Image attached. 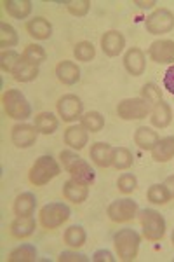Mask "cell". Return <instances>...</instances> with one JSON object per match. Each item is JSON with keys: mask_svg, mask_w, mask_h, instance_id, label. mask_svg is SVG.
<instances>
[{"mask_svg": "<svg viewBox=\"0 0 174 262\" xmlns=\"http://www.w3.org/2000/svg\"><path fill=\"white\" fill-rule=\"evenodd\" d=\"M59 159L63 163V168L70 173V177L73 180L80 182V184L91 185L96 180V173L91 168L86 159H82L77 152L73 150H61L59 152Z\"/></svg>", "mask_w": 174, "mask_h": 262, "instance_id": "1", "label": "cell"}, {"mask_svg": "<svg viewBox=\"0 0 174 262\" xmlns=\"http://www.w3.org/2000/svg\"><path fill=\"white\" fill-rule=\"evenodd\" d=\"M59 173H61L59 163L51 154H45V156H40V158L32 164V168H30V171H28V180L32 185L42 187V185L49 184L53 179H56Z\"/></svg>", "mask_w": 174, "mask_h": 262, "instance_id": "2", "label": "cell"}, {"mask_svg": "<svg viewBox=\"0 0 174 262\" xmlns=\"http://www.w3.org/2000/svg\"><path fill=\"white\" fill-rule=\"evenodd\" d=\"M2 105L7 117L14 121H24L32 117V105L19 90H7L2 95Z\"/></svg>", "mask_w": 174, "mask_h": 262, "instance_id": "3", "label": "cell"}, {"mask_svg": "<svg viewBox=\"0 0 174 262\" xmlns=\"http://www.w3.org/2000/svg\"><path fill=\"white\" fill-rule=\"evenodd\" d=\"M139 243H141L139 234L134 229H129V227L117 231L115 236H113V245H115L117 255L118 259L124 262H131L138 257Z\"/></svg>", "mask_w": 174, "mask_h": 262, "instance_id": "4", "label": "cell"}, {"mask_svg": "<svg viewBox=\"0 0 174 262\" xmlns=\"http://www.w3.org/2000/svg\"><path fill=\"white\" fill-rule=\"evenodd\" d=\"M139 221H141L143 236L148 242H160L165 234V219L157 210L145 208L139 213Z\"/></svg>", "mask_w": 174, "mask_h": 262, "instance_id": "5", "label": "cell"}, {"mask_svg": "<svg viewBox=\"0 0 174 262\" xmlns=\"http://www.w3.org/2000/svg\"><path fill=\"white\" fill-rule=\"evenodd\" d=\"M70 206L65 205V203H47L45 206H42L39 219L40 224L45 227V229H58L65 224L68 219H70Z\"/></svg>", "mask_w": 174, "mask_h": 262, "instance_id": "6", "label": "cell"}, {"mask_svg": "<svg viewBox=\"0 0 174 262\" xmlns=\"http://www.w3.org/2000/svg\"><path fill=\"white\" fill-rule=\"evenodd\" d=\"M152 112V105L146 100L139 98H124L117 105V116L124 121H138L145 119Z\"/></svg>", "mask_w": 174, "mask_h": 262, "instance_id": "7", "label": "cell"}, {"mask_svg": "<svg viewBox=\"0 0 174 262\" xmlns=\"http://www.w3.org/2000/svg\"><path fill=\"white\" fill-rule=\"evenodd\" d=\"M145 28L152 35H162L169 33L174 28V14L165 7L155 9L150 16L145 19Z\"/></svg>", "mask_w": 174, "mask_h": 262, "instance_id": "8", "label": "cell"}, {"mask_svg": "<svg viewBox=\"0 0 174 262\" xmlns=\"http://www.w3.org/2000/svg\"><path fill=\"white\" fill-rule=\"evenodd\" d=\"M107 213L112 222L117 224H124L133 221L138 213V205L136 201H133L131 198H122V200H115L108 205Z\"/></svg>", "mask_w": 174, "mask_h": 262, "instance_id": "9", "label": "cell"}, {"mask_svg": "<svg viewBox=\"0 0 174 262\" xmlns=\"http://www.w3.org/2000/svg\"><path fill=\"white\" fill-rule=\"evenodd\" d=\"M58 114L63 121L73 122L82 117L84 112V103L77 95H63L56 103Z\"/></svg>", "mask_w": 174, "mask_h": 262, "instance_id": "10", "label": "cell"}, {"mask_svg": "<svg viewBox=\"0 0 174 262\" xmlns=\"http://www.w3.org/2000/svg\"><path fill=\"white\" fill-rule=\"evenodd\" d=\"M37 135H39V131H37L35 126L21 122V124L12 126L11 140L18 149H28V147H32L37 142Z\"/></svg>", "mask_w": 174, "mask_h": 262, "instance_id": "11", "label": "cell"}, {"mask_svg": "<svg viewBox=\"0 0 174 262\" xmlns=\"http://www.w3.org/2000/svg\"><path fill=\"white\" fill-rule=\"evenodd\" d=\"M148 56L155 63H165V65H174V40L160 39L152 42L148 49Z\"/></svg>", "mask_w": 174, "mask_h": 262, "instance_id": "12", "label": "cell"}, {"mask_svg": "<svg viewBox=\"0 0 174 262\" xmlns=\"http://www.w3.org/2000/svg\"><path fill=\"white\" fill-rule=\"evenodd\" d=\"M126 48V37L118 30H108L101 37V49L110 58H115Z\"/></svg>", "mask_w": 174, "mask_h": 262, "instance_id": "13", "label": "cell"}, {"mask_svg": "<svg viewBox=\"0 0 174 262\" xmlns=\"http://www.w3.org/2000/svg\"><path fill=\"white\" fill-rule=\"evenodd\" d=\"M124 67L131 75H134V77L143 75V72H145V69H146L145 53H143L139 48L127 49V53L124 54Z\"/></svg>", "mask_w": 174, "mask_h": 262, "instance_id": "14", "label": "cell"}, {"mask_svg": "<svg viewBox=\"0 0 174 262\" xmlns=\"http://www.w3.org/2000/svg\"><path fill=\"white\" fill-rule=\"evenodd\" d=\"M56 77L58 81L65 86H73L80 81V69L77 67V63L70 61V60H63L56 65Z\"/></svg>", "mask_w": 174, "mask_h": 262, "instance_id": "15", "label": "cell"}, {"mask_svg": "<svg viewBox=\"0 0 174 262\" xmlns=\"http://www.w3.org/2000/svg\"><path fill=\"white\" fill-rule=\"evenodd\" d=\"M89 142V131L82 124L68 126L65 131V143L71 150H82Z\"/></svg>", "mask_w": 174, "mask_h": 262, "instance_id": "16", "label": "cell"}, {"mask_svg": "<svg viewBox=\"0 0 174 262\" xmlns=\"http://www.w3.org/2000/svg\"><path fill=\"white\" fill-rule=\"evenodd\" d=\"M63 196H65L68 201L75 203V205H82L89 196V185L80 184V182L70 179L63 184Z\"/></svg>", "mask_w": 174, "mask_h": 262, "instance_id": "17", "label": "cell"}, {"mask_svg": "<svg viewBox=\"0 0 174 262\" xmlns=\"http://www.w3.org/2000/svg\"><path fill=\"white\" fill-rule=\"evenodd\" d=\"M37 229V221L33 215H27V217H16L11 224V234L18 239L30 238Z\"/></svg>", "mask_w": 174, "mask_h": 262, "instance_id": "18", "label": "cell"}, {"mask_svg": "<svg viewBox=\"0 0 174 262\" xmlns=\"http://www.w3.org/2000/svg\"><path fill=\"white\" fill-rule=\"evenodd\" d=\"M113 152H115V149H113L110 143L96 142L94 145L91 147V159L100 168H108L113 164Z\"/></svg>", "mask_w": 174, "mask_h": 262, "instance_id": "19", "label": "cell"}, {"mask_svg": "<svg viewBox=\"0 0 174 262\" xmlns=\"http://www.w3.org/2000/svg\"><path fill=\"white\" fill-rule=\"evenodd\" d=\"M27 30L30 33V37H33V39L37 40H47L51 35H53V25L49 23L45 18H33L30 19L27 23Z\"/></svg>", "mask_w": 174, "mask_h": 262, "instance_id": "20", "label": "cell"}, {"mask_svg": "<svg viewBox=\"0 0 174 262\" xmlns=\"http://www.w3.org/2000/svg\"><path fill=\"white\" fill-rule=\"evenodd\" d=\"M152 124L155 126V128H167L169 124H171L172 121V111L171 107H169L167 101L160 100L159 103L155 105V107H152V117H150Z\"/></svg>", "mask_w": 174, "mask_h": 262, "instance_id": "21", "label": "cell"}, {"mask_svg": "<svg viewBox=\"0 0 174 262\" xmlns=\"http://www.w3.org/2000/svg\"><path fill=\"white\" fill-rule=\"evenodd\" d=\"M152 152V158L157 163H167L174 158V137H164L157 142Z\"/></svg>", "mask_w": 174, "mask_h": 262, "instance_id": "22", "label": "cell"}, {"mask_svg": "<svg viewBox=\"0 0 174 262\" xmlns=\"http://www.w3.org/2000/svg\"><path fill=\"white\" fill-rule=\"evenodd\" d=\"M159 140L160 138H159V135H157V131L148 128V126H139V128L134 131V143L143 150H152Z\"/></svg>", "mask_w": 174, "mask_h": 262, "instance_id": "23", "label": "cell"}, {"mask_svg": "<svg viewBox=\"0 0 174 262\" xmlns=\"http://www.w3.org/2000/svg\"><path fill=\"white\" fill-rule=\"evenodd\" d=\"M37 206V198L32 192H21L14 201V213L18 217H27V215H33Z\"/></svg>", "mask_w": 174, "mask_h": 262, "instance_id": "24", "label": "cell"}, {"mask_svg": "<svg viewBox=\"0 0 174 262\" xmlns=\"http://www.w3.org/2000/svg\"><path fill=\"white\" fill-rule=\"evenodd\" d=\"M4 9L7 14L16 19H24L32 12V0H6L4 2Z\"/></svg>", "mask_w": 174, "mask_h": 262, "instance_id": "25", "label": "cell"}, {"mask_svg": "<svg viewBox=\"0 0 174 262\" xmlns=\"http://www.w3.org/2000/svg\"><path fill=\"white\" fill-rule=\"evenodd\" d=\"M33 126L42 135H53L59 128V119L53 112H40L35 116V124Z\"/></svg>", "mask_w": 174, "mask_h": 262, "instance_id": "26", "label": "cell"}, {"mask_svg": "<svg viewBox=\"0 0 174 262\" xmlns=\"http://www.w3.org/2000/svg\"><path fill=\"white\" fill-rule=\"evenodd\" d=\"M12 77L18 82H32L39 77V67H33L24 60H21L19 65L16 67V70L12 72Z\"/></svg>", "mask_w": 174, "mask_h": 262, "instance_id": "27", "label": "cell"}, {"mask_svg": "<svg viewBox=\"0 0 174 262\" xmlns=\"http://www.w3.org/2000/svg\"><path fill=\"white\" fill-rule=\"evenodd\" d=\"M63 239H65V243L68 245V247H71V248L84 247V243H86V239H87L86 229H84L82 226H70L65 231Z\"/></svg>", "mask_w": 174, "mask_h": 262, "instance_id": "28", "label": "cell"}, {"mask_svg": "<svg viewBox=\"0 0 174 262\" xmlns=\"http://www.w3.org/2000/svg\"><path fill=\"white\" fill-rule=\"evenodd\" d=\"M19 42V37H18V32L12 25L6 23L2 21L0 23V48H4V51H7V48H14L18 46Z\"/></svg>", "mask_w": 174, "mask_h": 262, "instance_id": "29", "label": "cell"}, {"mask_svg": "<svg viewBox=\"0 0 174 262\" xmlns=\"http://www.w3.org/2000/svg\"><path fill=\"white\" fill-rule=\"evenodd\" d=\"M80 124H82L87 131H91V133H97V131H101L105 128V117L101 116L100 112L91 111V112L82 114Z\"/></svg>", "mask_w": 174, "mask_h": 262, "instance_id": "30", "label": "cell"}, {"mask_svg": "<svg viewBox=\"0 0 174 262\" xmlns=\"http://www.w3.org/2000/svg\"><path fill=\"white\" fill-rule=\"evenodd\" d=\"M9 262H33L37 260V248L33 245H21L9 253Z\"/></svg>", "mask_w": 174, "mask_h": 262, "instance_id": "31", "label": "cell"}, {"mask_svg": "<svg viewBox=\"0 0 174 262\" xmlns=\"http://www.w3.org/2000/svg\"><path fill=\"white\" fill-rule=\"evenodd\" d=\"M45 58H47V53H45V49L39 44H30L27 46V49L23 51V60L33 67H39L40 63H44Z\"/></svg>", "mask_w": 174, "mask_h": 262, "instance_id": "32", "label": "cell"}, {"mask_svg": "<svg viewBox=\"0 0 174 262\" xmlns=\"http://www.w3.org/2000/svg\"><path fill=\"white\" fill-rule=\"evenodd\" d=\"M134 163V158H133V152L126 147H117L115 152H113V164L112 166L115 170H129Z\"/></svg>", "mask_w": 174, "mask_h": 262, "instance_id": "33", "label": "cell"}, {"mask_svg": "<svg viewBox=\"0 0 174 262\" xmlns=\"http://www.w3.org/2000/svg\"><path fill=\"white\" fill-rule=\"evenodd\" d=\"M21 60H23V54L16 53V51H12V49L2 51V54H0V67H2L4 72L12 74V72L16 70V67L21 63Z\"/></svg>", "mask_w": 174, "mask_h": 262, "instance_id": "34", "label": "cell"}, {"mask_svg": "<svg viewBox=\"0 0 174 262\" xmlns=\"http://www.w3.org/2000/svg\"><path fill=\"white\" fill-rule=\"evenodd\" d=\"M146 198L150 203L154 205H165L169 200H171V194H169L167 187L164 184H154L146 192Z\"/></svg>", "mask_w": 174, "mask_h": 262, "instance_id": "35", "label": "cell"}, {"mask_svg": "<svg viewBox=\"0 0 174 262\" xmlns=\"http://www.w3.org/2000/svg\"><path fill=\"white\" fill-rule=\"evenodd\" d=\"M73 56L77 58L79 61H91L92 58L96 56V48L92 46V42L89 40H80L75 44L73 48Z\"/></svg>", "mask_w": 174, "mask_h": 262, "instance_id": "36", "label": "cell"}, {"mask_svg": "<svg viewBox=\"0 0 174 262\" xmlns=\"http://www.w3.org/2000/svg\"><path fill=\"white\" fill-rule=\"evenodd\" d=\"M141 98L146 100L148 103L152 105V107H155V105L159 103L160 100H162V91H160V88L157 86V84L146 82L145 86L141 88Z\"/></svg>", "mask_w": 174, "mask_h": 262, "instance_id": "37", "label": "cell"}, {"mask_svg": "<svg viewBox=\"0 0 174 262\" xmlns=\"http://www.w3.org/2000/svg\"><path fill=\"white\" fill-rule=\"evenodd\" d=\"M63 4L66 6L68 12L77 16V18L86 16L89 9H91V2H89V0H66V2H63Z\"/></svg>", "mask_w": 174, "mask_h": 262, "instance_id": "38", "label": "cell"}, {"mask_svg": "<svg viewBox=\"0 0 174 262\" xmlns=\"http://www.w3.org/2000/svg\"><path fill=\"white\" fill-rule=\"evenodd\" d=\"M117 187L122 194H133L138 187V179L133 173H122L117 180Z\"/></svg>", "mask_w": 174, "mask_h": 262, "instance_id": "39", "label": "cell"}, {"mask_svg": "<svg viewBox=\"0 0 174 262\" xmlns=\"http://www.w3.org/2000/svg\"><path fill=\"white\" fill-rule=\"evenodd\" d=\"M59 262H86L87 257L84 253H77V252H71V250H66V252H61L59 253Z\"/></svg>", "mask_w": 174, "mask_h": 262, "instance_id": "40", "label": "cell"}, {"mask_svg": "<svg viewBox=\"0 0 174 262\" xmlns=\"http://www.w3.org/2000/svg\"><path fill=\"white\" fill-rule=\"evenodd\" d=\"M164 90H167L174 96V65L169 67L164 74Z\"/></svg>", "mask_w": 174, "mask_h": 262, "instance_id": "41", "label": "cell"}, {"mask_svg": "<svg viewBox=\"0 0 174 262\" xmlns=\"http://www.w3.org/2000/svg\"><path fill=\"white\" fill-rule=\"evenodd\" d=\"M92 260L94 262H115V257L112 255V252L110 250H105V248H101V250H96L94 253H92Z\"/></svg>", "mask_w": 174, "mask_h": 262, "instance_id": "42", "label": "cell"}, {"mask_svg": "<svg viewBox=\"0 0 174 262\" xmlns=\"http://www.w3.org/2000/svg\"><path fill=\"white\" fill-rule=\"evenodd\" d=\"M164 185L167 187V191H169V194H171V198H174V175L167 177V179L164 180Z\"/></svg>", "mask_w": 174, "mask_h": 262, "instance_id": "43", "label": "cell"}, {"mask_svg": "<svg viewBox=\"0 0 174 262\" xmlns=\"http://www.w3.org/2000/svg\"><path fill=\"white\" fill-rule=\"evenodd\" d=\"M136 6H139V7H141V9H152V7H154L155 6V0H148V2H141V0H136Z\"/></svg>", "mask_w": 174, "mask_h": 262, "instance_id": "44", "label": "cell"}, {"mask_svg": "<svg viewBox=\"0 0 174 262\" xmlns=\"http://www.w3.org/2000/svg\"><path fill=\"white\" fill-rule=\"evenodd\" d=\"M171 242H172V245H174V231H172V234H171Z\"/></svg>", "mask_w": 174, "mask_h": 262, "instance_id": "45", "label": "cell"}]
</instances>
